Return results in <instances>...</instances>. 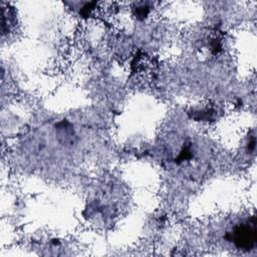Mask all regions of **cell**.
Returning <instances> with one entry per match:
<instances>
[{
    "label": "cell",
    "mask_w": 257,
    "mask_h": 257,
    "mask_svg": "<svg viewBox=\"0 0 257 257\" xmlns=\"http://www.w3.org/2000/svg\"><path fill=\"white\" fill-rule=\"evenodd\" d=\"M255 220L252 223H247L238 226L232 233H228L226 239L234 242L236 247L242 250H250L256 242Z\"/></svg>",
    "instance_id": "6da1fadb"
}]
</instances>
